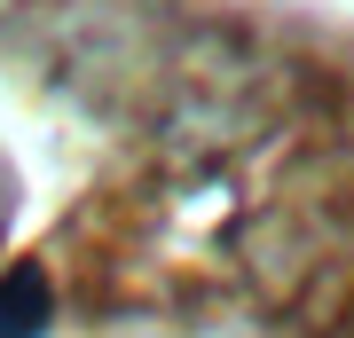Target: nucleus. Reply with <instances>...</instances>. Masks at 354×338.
I'll use <instances>...</instances> for the list:
<instances>
[{
	"mask_svg": "<svg viewBox=\"0 0 354 338\" xmlns=\"http://www.w3.org/2000/svg\"><path fill=\"white\" fill-rule=\"evenodd\" d=\"M55 323V291H48V267L39 260H16L0 276V338H48Z\"/></svg>",
	"mask_w": 354,
	"mask_h": 338,
	"instance_id": "nucleus-1",
	"label": "nucleus"
}]
</instances>
